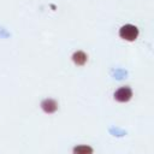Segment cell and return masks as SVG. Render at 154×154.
Returning <instances> with one entry per match:
<instances>
[{"label":"cell","mask_w":154,"mask_h":154,"mask_svg":"<svg viewBox=\"0 0 154 154\" xmlns=\"http://www.w3.org/2000/svg\"><path fill=\"white\" fill-rule=\"evenodd\" d=\"M119 36L125 41H135L138 36V29L132 24H125L119 29Z\"/></svg>","instance_id":"cell-1"},{"label":"cell","mask_w":154,"mask_h":154,"mask_svg":"<svg viewBox=\"0 0 154 154\" xmlns=\"http://www.w3.org/2000/svg\"><path fill=\"white\" fill-rule=\"evenodd\" d=\"M132 97V90L129 87H122L116 90L114 99L118 102H128Z\"/></svg>","instance_id":"cell-2"},{"label":"cell","mask_w":154,"mask_h":154,"mask_svg":"<svg viewBox=\"0 0 154 154\" xmlns=\"http://www.w3.org/2000/svg\"><path fill=\"white\" fill-rule=\"evenodd\" d=\"M41 108L46 112V113H54L58 109V103L55 100L53 99H45L41 102Z\"/></svg>","instance_id":"cell-3"},{"label":"cell","mask_w":154,"mask_h":154,"mask_svg":"<svg viewBox=\"0 0 154 154\" xmlns=\"http://www.w3.org/2000/svg\"><path fill=\"white\" fill-rule=\"evenodd\" d=\"M87 60H88V57H87V54H85L84 52H82V51H77V52H75V53L72 54V61H73L76 65H78V66L84 65V64L87 63Z\"/></svg>","instance_id":"cell-4"},{"label":"cell","mask_w":154,"mask_h":154,"mask_svg":"<svg viewBox=\"0 0 154 154\" xmlns=\"http://www.w3.org/2000/svg\"><path fill=\"white\" fill-rule=\"evenodd\" d=\"M73 154H93V148L87 144L76 146L73 148Z\"/></svg>","instance_id":"cell-5"}]
</instances>
